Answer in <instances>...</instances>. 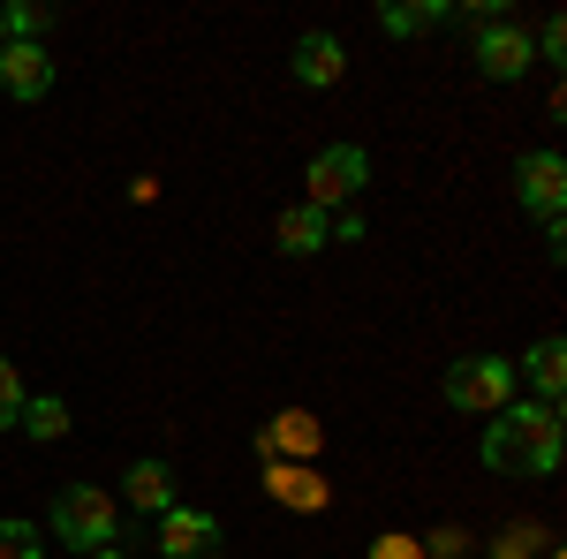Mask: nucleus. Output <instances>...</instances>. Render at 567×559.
Returning a JSON list of instances; mask_svg holds the SVG:
<instances>
[{
    "instance_id": "nucleus-1",
    "label": "nucleus",
    "mask_w": 567,
    "mask_h": 559,
    "mask_svg": "<svg viewBox=\"0 0 567 559\" xmlns=\"http://www.w3.org/2000/svg\"><path fill=\"white\" fill-rule=\"evenodd\" d=\"M567 454V431H560V408L545 401H507L499 424H484V469L499 476H553Z\"/></svg>"
},
{
    "instance_id": "nucleus-2",
    "label": "nucleus",
    "mask_w": 567,
    "mask_h": 559,
    "mask_svg": "<svg viewBox=\"0 0 567 559\" xmlns=\"http://www.w3.org/2000/svg\"><path fill=\"white\" fill-rule=\"evenodd\" d=\"M53 537L76 552H106L114 545V499L99 484H61L53 491Z\"/></svg>"
},
{
    "instance_id": "nucleus-3",
    "label": "nucleus",
    "mask_w": 567,
    "mask_h": 559,
    "mask_svg": "<svg viewBox=\"0 0 567 559\" xmlns=\"http://www.w3.org/2000/svg\"><path fill=\"white\" fill-rule=\"evenodd\" d=\"M515 393H523V371H515L507 355H462V363L446 371V401H454V408H477V416H499Z\"/></svg>"
},
{
    "instance_id": "nucleus-4",
    "label": "nucleus",
    "mask_w": 567,
    "mask_h": 559,
    "mask_svg": "<svg viewBox=\"0 0 567 559\" xmlns=\"http://www.w3.org/2000/svg\"><path fill=\"white\" fill-rule=\"evenodd\" d=\"M303 182H310V205H318V213H333L341 197H355V189L371 182V159H363V144H326V152L310 159Z\"/></svg>"
},
{
    "instance_id": "nucleus-5",
    "label": "nucleus",
    "mask_w": 567,
    "mask_h": 559,
    "mask_svg": "<svg viewBox=\"0 0 567 559\" xmlns=\"http://www.w3.org/2000/svg\"><path fill=\"white\" fill-rule=\"evenodd\" d=\"M515 189H523V213H537L545 227H553V219H560V205H567L560 152H523V159H515Z\"/></svg>"
},
{
    "instance_id": "nucleus-6",
    "label": "nucleus",
    "mask_w": 567,
    "mask_h": 559,
    "mask_svg": "<svg viewBox=\"0 0 567 559\" xmlns=\"http://www.w3.org/2000/svg\"><path fill=\"white\" fill-rule=\"evenodd\" d=\"M529 61H537L529 31H515V23H484V31H477V69L492 76V84H515Z\"/></svg>"
},
{
    "instance_id": "nucleus-7",
    "label": "nucleus",
    "mask_w": 567,
    "mask_h": 559,
    "mask_svg": "<svg viewBox=\"0 0 567 559\" xmlns=\"http://www.w3.org/2000/svg\"><path fill=\"white\" fill-rule=\"evenodd\" d=\"M159 552L167 559H219V521L197 507H167L159 515Z\"/></svg>"
},
{
    "instance_id": "nucleus-8",
    "label": "nucleus",
    "mask_w": 567,
    "mask_h": 559,
    "mask_svg": "<svg viewBox=\"0 0 567 559\" xmlns=\"http://www.w3.org/2000/svg\"><path fill=\"white\" fill-rule=\"evenodd\" d=\"M0 91H8V99H23V106L45 99V91H53V61H45L39 45L8 39V45H0Z\"/></svg>"
},
{
    "instance_id": "nucleus-9",
    "label": "nucleus",
    "mask_w": 567,
    "mask_h": 559,
    "mask_svg": "<svg viewBox=\"0 0 567 559\" xmlns=\"http://www.w3.org/2000/svg\"><path fill=\"white\" fill-rule=\"evenodd\" d=\"M341 69H349V45L333 39V31H303L296 39V84L326 91V84H341Z\"/></svg>"
},
{
    "instance_id": "nucleus-10",
    "label": "nucleus",
    "mask_w": 567,
    "mask_h": 559,
    "mask_svg": "<svg viewBox=\"0 0 567 559\" xmlns=\"http://www.w3.org/2000/svg\"><path fill=\"white\" fill-rule=\"evenodd\" d=\"M272 235H280V250H288V258H310V250H326V242H333V213H318V205H288Z\"/></svg>"
},
{
    "instance_id": "nucleus-11",
    "label": "nucleus",
    "mask_w": 567,
    "mask_h": 559,
    "mask_svg": "<svg viewBox=\"0 0 567 559\" xmlns=\"http://www.w3.org/2000/svg\"><path fill=\"white\" fill-rule=\"evenodd\" d=\"M265 491H272L280 507H296V515H326V499H333V491L318 484V469H280V462L265 476Z\"/></svg>"
},
{
    "instance_id": "nucleus-12",
    "label": "nucleus",
    "mask_w": 567,
    "mask_h": 559,
    "mask_svg": "<svg viewBox=\"0 0 567 559\" xmlns=\"http://www.w3.org/2000/svg\"><path fill=\"white\" fill-rule=\"evenodd\" d=\"M122 491H130V507H144V515H167V507H175V469H167V462H136V469L122 476Z\"/></svg>"
},
{
    "instance_id": "nucleus-13",
    "label": "nucleus",
    "mask_w": 567,
    "mask_h": 559,
    "mask_svg": "<svg viewBox=\"0 0 567 559\" xmlns=\"http://www.w3.org/2000/svg\"><path fill=\"white\" fill-rule=\"evenodd\" d=\"M432 23H446V0H386L379 8V31L386 39H424Z\"/></svg>"
},
{
    "instance_id": "nucleus-14",
    "label": "nucleus",
    "mask_w": 567,
    "mask_h": 559,
    "mask_svg": "<svg viewBox=\"0 0 567 559\" xmlns=\"http://www.w3.org/2000/svg\"><path fill=\"white\" fill-rule=\"evenodd\" d=\"M523 371H529V386L545 393V408H560V386H567V348L553 341V333L529 348V363H523Z\"/></svg>"
},
{
    "instance_id": "nucleus-15",
    "label": "nucleus",
    "mask_w": 567,
    "mask_h": 559,
    "mask_svg": "<svg viewBox=\"0 0 567 559\" xmlns=\"http://www.w3.org/2000/svg\"><path fill=\"white\" fill-rule=\"evenodd\" d=\"M318 454V416H303V408H280L272 416V431H265V454Z\"/></svg>"
},
{
    "instance_id": "nucleus-16",
    "label": "nucleus",
    "mask_w": 567,
    "mask_h": 559,
    "mask_svg": "<svg viewBox=\"0 0 567 559\" xmlns=\"http://www.w3.org/2000/svg\"><path fill=\"white\" fill-rule=\"evenodd\" d=\"M16 424L31 431V438H69V401L39 393V401H23V416H16Z\"/></svg>"
},
{
    "instance_id": "nucleus-17",
    "label": "nucleus",
    "mask_w": 567,
    "mask_h": 559,
    "mask_svg": "<svg viewBox=\"0 0 567 559\" xmlns=\"http://www.w3.org/2000/svg\"><path fill=\"white\" fill-rule=\"evenodd\" d=\"M53 23V8H31V0H16V8H0V31L8 39H23V45H39V31Z\"/></svg>"
},
{
    "instance_id": "nucleus-18",
    "label": "nucleus",
    "mask_w": 567,
    "mask_h": 559,
    "mask_svg": "<svg viewBox=\"0 0 567 559\" xmlns=\"http://www.w3.org/2000/svg\"><path fill=\"white\" fill-rule=\"evenodd\" d=\"M0 559H39V529L31 521H0Z\"/></svg>"
},
{
    "instance_id": "nucleus-19",
    "label": "nucleus",
    "mask_w": 567,
    "mask_h": 559,
    "mask_svg": "<svg viewBox=\"0 0 567 559\" xmlns=\"http://www.w3.org/2000/svg\"><path fill=\"white\" fill-rule=\"evenodd\" d=\"M23 401H31V393H23V379H16V363L0 355V424H16V416H23Z\"/></svg>"
},
{
    "instance_id": "nucleus-20",
    "label": "nucleus",
    "mask_w": 567,
    "mask_h": 559,
    "mask_svg": "<svg viewBox=\"0 0 567 559\" xmlns=\"http://www.w3.org/2000/svg\"><path fill=\"white\" fill-rule=\"evenodd\" d=\"M424 552H432V559H462V552H470V537H462V529H432Z\"/></svg>"
},
{
    "instance_id": "nucleus-21",
    "label": "nucleus",
    "mask_w": 567,
    "mask_h": 559,
    "mask_svg": "<svg viewBox=\"0 0 567 559\" xmlns=\"http://www.w3.org/2000/svg\"><path fill=\"white\" fill-rule=\"evenodd\" d=\"M529 45H537L545 61H560V53H567V23H560V15H553V23H545V31H537V39H529Z\"/></svg>"
},
{
    "instance_id": "nucleus-22",
    "label": "nucleus",
    "mask_w": 567,
    "mask_h": 559,
    "mask_svg": "<svg viewBox=\"0 0 567 559\" xmlns=\"http://www.w3.org/2000/svg\"><path fill=\"white\" fill-rule=\"evenodd\" d=\"M529 545H537V529H507V537L492 545V559H529Z\"/></svg>"
},
{
    "instance_id": "nucleus-23",
    "label": "nucleus",
    "mask_w": 567,
    "mask_h": 559,
    "mask_svg": "<svg viewBox=\"0 0 567 559\" xmlns=\"http://www.w3.org/2000/svg\"><path fill=\"white\" fill-rule=\"evenodd\" d=\"M371 559H424L409 537H371Z\"/></svg>"
},
{
    "instance_id": "nucleus-24",
    "label": "nucleus",
    "mask_w": 567,
    "mask_h": 559,
    "mask_svg": "<svg viewBox=\"0 0 567 559\" xmlns=\"http://www.w3.org/2000/svg\"><path fill=\"white\" fill-rule=\"evenodd\" d=\"M84 559H122V552H114V545H106V552H84Z\"/></svg>"
},
{
    "instance_id": "nucleus-25",
    "label": "nucleus",
    "mask_w": 567,
    "mask_h": 559,
    "mask_svg": "<svg viewBox=\"0 0 567 559\" xmlns=\"http://www.w3.org/2000/svg\"><path fill=\"white\" fill-rule=\"evenodd\" d=\"M0 45H8V31H0Z\"/></svg>"
}]
</instances>
